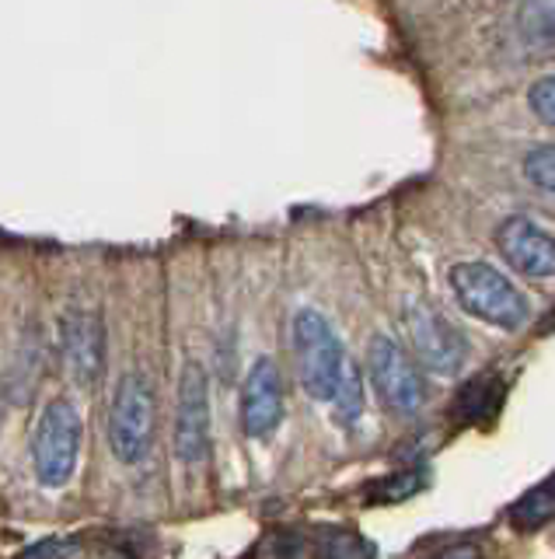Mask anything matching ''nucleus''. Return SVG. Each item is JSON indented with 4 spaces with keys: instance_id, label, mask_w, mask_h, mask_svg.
Returning a JSON list of instances; mask_svg holds the SVG:
<instances>
[{
    "instance_id": "7",
    "label": "nucleus",
    "mask_w": 555,
    "mask_h": 559,
    "mask_svg": "<svg viewBox=\"0 0 555 559\" xmlns=\"http://www.w3.org/2000/svg\"><path fill=\"white\" fill-rule=\"evenodd\" d=\"M60 354L81 389H95L106 378V325L88 308H67L57 322Z\"/></svg>"
},
{
    "instance_id": "15",
    "label": "nucleus",
    "mask_w": 555,
    "mask_h": 559,
    "mask_svg": "<svg viewBox=\"0 0 555 559\" xmlns=\"http://www.w3.org/2000/svg\"><path fill=\"white\" fill-rule=\"evenodd\" d=\"M311 559H374V546L357 532H325L311 542Z\"/></svg>"
},
{
    "instance_id": "8",
    "label": "nucleus",
    "mask_w": 555,
    "mask_h": 559,
    "mask_svg": "<svg viewBox=\"0 0 555 559\" xmlns=\"http://www.w3.org/2000/svg\"><path fill=\"white\" fill-rule=\"evenodd\" d=\"M406 332L409 343L415 349V357L433 374H455L464 364V336L450 325L437 308H430L426 301H409L406 305Z\"/></svg>"
},
{
    "instance_id": "2",
    "label": "nucleus",
    "mask_w": 555,
    "mask_h": 559,
    "mask_svg": "<svg viewBox=\"0 0 555 559\" xmlns=\"http://www.w3.org/2000/svg\"><path fill=\"white\" fill-rule=\"evenodd\" d=\"M154 424H158V406H154V389L147 374L126 371L116 384L109 406V444L123 465H136L150 454Z\"/></svg>"
},
{
    "instance_id": "20",
    "label": "nucleus",
    "mask_w": 555,
    "mask_h": 559,
    "mask_svg": "<svg viewBox=\"0 0 555 559\" xmlns=\"http://www.w3.org/2000/svg\"><path fill=\"white\" fill-rule=\"evenodd\" d=\"M433 559H482V552L475 546H468V542H458V546H450L444 552H437Z\"/></svg>"
},
{
    "instance_id": "1",
    "label": "nucleus",
    "mask_w": 555,
    "mask_h": 559,
    "mask_svg": "<svg viewBox=\"0 0 555 559\" xmlns=\"http://www.w3.org/2000/svg\"><path fill=\"white\" fill-rule=\"evenodd\" d=\"M450 287L461 308L475 319L490 322L496 329L517 332L520 325H528L531 308L507 276H503L490 262H458L450 266Z\"/></svg>"
},
{
    "instance_id": "5",
    "label": "nucleus",
    "mask_w": 555,
    "mask_h": 559,
    "mask_svg": "<svg viewBox=\"0 0 555 559\" xmlns=\"http://www.w3.org/2000/svg\"><path fill=\"white\" fill-rule=\"evenodd\" d=\"M367 371L374 381L377 399L395 416H412L426 402V384L420 367L409 360V354L388 336H374L367 349Z\"/></svg>"
},
{
    "instance_id": "11",
    "label": "nucleus",
    "mask_w": 555,
    "mask_h": 559,
    "mask_svg": "<svg viewBox=\"0 0 555 559\" xmlns=\"http://www.w3.org/2000/svg\"><path fill=\"white\" fill-rule=\"evenodd\" d=\"M503 399H507V384H503L496 374H479L458 389L455 409L450 413H455L461 427H485L499 416Z\"/></svg>"
},
{
    "instance_id": "10",
    "label": "nucleus",
    "mask_w": 555,
    "mask_h": 559,
    "mask_svg": "<svg viewBox=\"0 0 555 559\" xmlns=\"http://www.w3.org/2000/svg\"><path fill=\"white\" fill-rule=\"evenodd\" d=\"M283 419V384L273 357H258L249 367L245 389H241V427L252 441L269 437Z\"/></svg>"
},
{
    "instance_id": "3",
    "label": "nucleus",
    "mask_w": 555,
    "mask_h": 559,
    "mask_svg": "<svg viewBox=\"0 0 555 559\" xmlns=\"http://www.w3.org/2000/svg\"><path fill=\"white\" fill-rule=\"evenodd\" d=\"M293 360H298V374L304 392L315 402H328L339 384L346 349L336 336V329L325 322L318 311H298L293 314Z\"/></svg>"
},
{
    "instance_id": "13",
    "label": "nucleus",
    "mask_w": 555,
    "mask_h": 559,
    "mask_svg": "<svg viewBox=\"0 0 555 559\" xmlns=\"http://www.w3.org/2000/svg\"><path fill=\"white\" fill-rule=\"evenodd\" d=\"M517 32L528 49L548 52L552 49V0H524L517 14Z\"/></svg>"
},
{
    "instance_id": "6",
    "label": "nucleus",
    "mask_w": 555,
    "mask_h": 559,
    "mask_svg": "<svg viewBox=\"0 0 555 559\" xmlns=\"http://www.w3.org/2000/svg\"><path fill=\"white\" fill-rule=\"evenodd\" d=\"M176 454L189 468L203 465L210 454V381H206V367L196 360H185L179 378Z\"/></svg>"
},
{
    "instance_id": "21",
    "label": "nucleus",
    "mask_w": 555,
    "mask_h": 559,
    "mask_svg": "<svg viewBox=\"0 0 555 559\" xmlns=\"http://www.w3.org/2000/svg\"><path fill=\"white\" fill-rule=\"evenodd\" d=\"M112 559H133V556H126V552H119V556H112Z\"/></svg>"
},
{
    "instance_id": "17",
    "label": "nucleus",
    "mask_w": 555,
    "mask_h": 559,
    "mask_svg": "<svg viewBox=\"0 0 555 559\" xmlns=\"http://www.w3.org/2000/svg\"><path fill=\"white\" fill-rule=\"evenodd\" d=\"M524 179L542 189L545 197H552L555 189V147L552 144H538L524 154Z\"/></svg>"
},
{
    "instance_id": "19",
    "label": "nucleus",
    "mask_w": 555,
    "mask_h": 559,
    "mask_svg": "<svg viewBox=\"0 0 555 559\" xmlns=\"http://www.w3.org/2000/svg\"><path fill=\"white\" fill-rule=\"evenodd\" d=\"M528 105L538 122H545L552 127L555 122V81L552 78H538L531 87H528Z\"/></svg>"
},
{
    "instance_id": "4",
    "label": "nucleus",
    "mask_w": 555,
    "mask_h": 559,
    "mask_svg": "<svg viewBox=\"0 0 555 559\" xmlns=\"http://www.w3.org/2000/svg\"><path fill=\"white\" fill-rule=\"evenodd\" d=\"M81 437H84V424L74 402L71 399L49 402L36 424V437H32V465H36V476L43 486L60 489L71 483L81 454Z\"/></svg>"
},
{
    "instance_id": "18",
    "label": "nucleus",
    "mask_w": 555,
    "mask_h": 559,
    "mask_svg": "<svg viewBox=\"0 0 555 559\" xmlns=\"http://www.w3.org/2000/svg\"><path fill=\"white\" fill-rule=\"evenodd\" d=\"M81 552V542L71 538V535H49V538H39L32 542L25 552H19L14 559H74Z\"/></svg>"
},
{
    "instance_id": "16",
    "label": "nucleus",
    "mask_w": 555,
    "mask_h": 559,
    "mask_svg": "<svg viewBox=\"0 0 555 559\" xmlns=\"http://www.w3.org/2000/svg\"><path fill=\"white\" fill-rule=\"evenodd\" d=\"M333 399H336V424H342V427L357 424L363 413V378L357 371V364H350V360L342 364V374H339Z\"/></svg>"
},
{
    "instance_id": "12",
    "label": "nucleus",
    "mask_w": 555,
    "mask_h": 559,
    "mask_svg": "<svg viewBox=\"0 0 555 559\" xmlns=\"http://www.w3.org/2000/svg\"><path fill=\"white\" fill-rule=\"evenodd\" d=\"M552 514H555V483L545 479L510 507V524L517 532H538L552 521Z\"/></svg>"
},
{
    "instance_id": "9",
    "label": "nucleus",
    "mask_w": 555,
    "mask_h": 559,
    "mask_svg": "<svg viewBox=\"0 0 555 559\" xmlns=\"http://www.w3.org/2000/svg\"><path fill=\"white\" fill-rule=\"evenodd\" d=\"M496 249L528 280H548L555 273V241L542 224L514 214L496 227Z\"/></svg>"
},
{
    "instance_id": "14",
    "label": "nucleus",
    "mask_w": 555,
    "mask_h": 559,
    "mask_svg": "<svg viewBox=\"0 0 555 559\" xmlns=\"http://www.w3.org/2000/svg\"><path fill=\"white\" fill-rule=\"evenodd\" d=\"M420 489H426V468H406V472H398V476L374 479L367 489H363V500L388 507V503H402V500L415 497Z\"/></svg>"
}]
</instances>
